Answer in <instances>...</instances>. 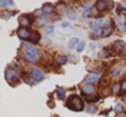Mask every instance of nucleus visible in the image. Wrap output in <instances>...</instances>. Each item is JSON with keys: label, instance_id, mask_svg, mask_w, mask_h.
Wrapping results in <instances>:
<instances>
[{"label": "nucleus", "instance_id": "ddd939ff", "mask_svg": "<svg viewBox=\"0 0 126 117\" xmlns=\"http://www.w3.org/2000/svg\"><path fill=\"white\" fill-rule=\"evenodd\" d=\"M23 52H27V54H32V55H37V49L33 46V45H28L23 49Z\"/></svg>", "mask_w": 126, "mask_h": 117}, {"label": "nucleus", "instance_id": "bb28decb", "mask_svg": "<svg viewBox=\"0 0 126 117\" xmlns=\"http://www.w3.org/2000/svg\"><path fill=\"white\" fill-rule=\"evenodd\" d=\"M92 13H93V12H92V11H91V9H89V10H86V11L82 12V16H83L84 18H87V17H91V16H92Z\"/></svg>", "mask_w": 126, "mask_h": 117}, {"label": "nucleus", "instance_id": "ea45409f", "mask_svg": "<svg viewBox=\"0 0 126 117\" xmlns=\"http://www.w3.org/2000/svg\"><path fill=\"white\" fill-rule=\"evenodd\" d=\"M118 117H125V116H124V115H119Z\"/></svg>", "mask_w": 126, "mask_h": 117}, {"label": "nucleus", "instance_id": "20e7f679", "mask_svg": "<svg viewBox=\"0 0 126 117\" xmlns=\"http://www.w3.org/2000/svg\"><path fill=\"white\" fill-rule=\"evenodd\" d=\"M33 22V16L32 15H22L20 17V23L22 27H27Z\"/></svg>", "mask_w": 126, "mask_h": 117}, {"label": "nucleus", "instance_id": "aec40b11", "mask_svg": "<svg viewBox=\"0 0 126 117\" xmlns=\"http://www.w3.org/2000/svg\"><path fill=\"white\" fill-rule=\"evenodd\" d=\"M91 7H92V2H91V1H86L84 4L81 5V11L83 12V11H86V10H89Z\"/></svg>", "mask_w": 126, "mask_h": 117}, {"label": "nucleus", "instance_id": "f704fd0d", "mask_svg": "<svg viewBox=\"0 0 126 117\" xmlns=\"http://www.w3.org/2000/svg\"><path fill=\"white\" fill-rule=\"evenodd\" d=\"M70 26H71V25H70L69 22H61V27H63V28H69Z\"/></svg>", "mask_w": 126, "mask_h": 117}, {"label": "nucleus", "instance_id": "4be33fe9", "mask_svg": "<svg viewBox=\"0 0 126 117\" xmlns=\"http://www.w3.org/2000/svg\"><path fill=\"white\" fill-rule=\"evenodd\" d=\"M56 93H58V96H59V99H65V90H64L63 88L58 87V89H56Z\"/></svg>", "mask_w": 126, "mask_h": 117}, {"label": "nucleus", "instance_id": "a211bd4d", "mask_svg": "<svg viewBox=\"0 0 126 117\" xmlns=\"http://www.w3.org/2000/svg\"><path fill=\"white\" fill-rule=\"evenodd\" d=\"M121 73V67H119V66H116V67H114L113 68V71H111V77H118L119 75Z\"/></svg>", "mask_w": 126, "mask_h": 117}, {"label": "nucleus", "instance_id": "58836bf2", "mask_svg": "<svg viewBox=\"0 0 126 117\" xmlns=\"http://www.w3.org/2000/svg\"><path fill=\"white\" fill-rule=\"evenodd\" d=\"M6 1H7V5H10V6L14 5V1H12V0H6Z\"/></svg>", "mask_w": 126, "mask_h": 117}, {"label": "nucleus", "instance_id": "7ed1b4c3", "mask_svg": "<svg viewBox=\"0 0 126 117\" xmlns=\"http://www.w3.org/2000/svg\"><path fill=\"white\" fill-rule=\"evenodd\" d=\"M31 75H32V77L34 79V82H41L44 78V75L42 73V71L39 68H37V67L31 68Z\"/></svg>", "mask_w": 126, "mask_h": 117}, {"label": "nucleus", "instance_id": "473e14b6", "mask_svg": "<svg viewBox=\"0 0 126 117\" xmlns=\"http://www.w3.org/2000/svg\"><path fill=\"white\" fill-rule=\"evenodd\" d=\"M87 101H98L99 100V96H93V98H86Z\"/></svg>", "mask_w": 126, "mask_h": 117}, {"label": "nucleus", "instance_id": "9d476101", "mask_svg": "<svg viewBox=\"0 0 126 117\" xmlns=\"http://www.w3.org/2000/svg\"><path fill=\"white\" fill-rule=\"evenodd\" d=\"M38 55H32V54H27V52H23V59L27 61V62H30V64H34L38 59Z\"/></svg>", "mask_w": 126, "mask_h": 117}, {"label": "nucleus", "instance_id": "dca6fc26", "mask_svg": "<svg viewBox=\"0 0 126 117\" xmlns=\"http://www.w3.org/2000/svg\"><path fill=\"white\" fill-rule=\"evenodd\" d=\"M37 23H38V26L39 27H42V26H45L47 23H48V17H39V18H37Z\"/></svg>", "mask_w": 126, "mask_h": 117}, {"label": "nucleus", "instance_id": "6ab92c4d", "mask_svg": "<svg viewBox=\"0 0 126 117\" xmlns=\"http://www.w3.org/2000/svg\"><path fill=\"white\" fill-rule=\"evenodd\" d=\"M54 32H55V27H54V25H51V26H48L47 27V29H45V34L47 36H51V34H54Z\"/></svg>", "mask_w": 126, "mask_h": 117}, {"label": "nucleus", "instance_id": "2eb2a0df", "mask_svg": "<svg viewBox=\"0 0 126 117\" xmlns=\"http://www.w3.org/2000/svg\"><path fill=\"white\" fill-rule=\"evenodd\" d=\"M92 36L93 37H102L103 36V28L99 27V28H95L92 31Z\"/></svg>", "mask_w": 126, "mask_h": 117}, {"label": "nucleus", "instance_id": "1a4fd4ad", "mask_svg": "<svg viewBox=\"0 0 126 117\" xmlns=\"http://www.w3.org/2000/svg\"><path fill=\"white\" fill-rule=\"evenodd\" d=\"M82 94L86 95V94H92L93 91H94V87L92 85V84H89V83H86L84 85H82Z\"/></svg>", "mask_w": 126, "mask_h": 117}, {"label": "nucleus", "instance_id": "f257e3e1", "mask_svg": "<svg viewBox=\"0 0 126 117\" xmlns=\"http://www.w3.org/2000/svg\"><path fill=\"white\" fill-rule=\"evenodd\" d=\"M66 107H69L70 110H74V111H82L84 109V105L83 101L81 100V98H79L76 95H72L66 101Z\"/></svg>", "mask_w": 126, "mask_h": 117}, {"label": "nucleus", "instance_id": "a878e982", "mask_svg": "<svg viewBox=\"0 0 126 117\" xmlns=\"http://www.w3.org/2000/svg\"><path fill=\"white\" fill-rule=\"evenodd\" d=\"M23 80H25L27 84H30V85H32V84L34 83V79H33V77H25V78H23Z\"/></svg>", "mask_w": 126, "mask_h": 117}, {"label": "nucleus", "instance_id": "e433bc0d", "mask_svg": "<svg viewBox=\"0 0 126 117\" xmlns=\"http://www.w3.org/2000/svg\"><path fill=\"white\" fill-rule=\"evenodd\" d=\"M94 48H95V44H94V43H91V44H89V49H91V50H93Z\"/></svg>", "mask_w": 126, "mask_h": 117}, {"label": "nucleus", "instance_id": "393cba45", "mask_svg": "<svg viewBox=\"0 0 126 117\" xmlns=\"http://www.w3.org/2000/svg\"><path fill=\"white\" fill-rule=\"evenodd\" d=\"M67 12H69V11H67L66 5H65V4H61V5H60V13H66V15H67Z\"/></svg>", "mask_w": 126, "mask_h": 117}, {"label": "nucleus", "instance_id": "c756f323", "mask_svg": "<svg viewBox=\"0 0 126 117\" xmlns=\"http://www.w3.org/2000/svg\"><path fill=\"white\" fill-rule=\"evenodd\" d=\"M95 107L93 106V105H89L88 106V109H87V112H89V114H95Z\"/></svg>", "mask_w": 126, "mask_h": 117}, {"label": "nucleus", "instance_id": "6e6552de", "mask_svg": "<svg viewBox=\"0 0 126 117\" xmlns=\"http://www.w3.org/2000/svg\"><path fill=\"white\" fill-rule=\"evenodd\" d=\"M79 44H80V39L77 38V37H74V38H71L70 40H69V43H67V48H69L70 50H74V49L77 48Z\"/></svg>", "mask_w": 126, "mask_h": 117}, {"label": "nucleus", "instance_id": "0eeeda50", "mask_svg": "<svg viewBox=\"0 0 126 117\" xmlns=\"http://www.w3.org/2000/svg\"><path fill=\"white\" fill-rule=\"evenodd\" d=\"M95 6H97L98 11H107L108 10V2L105 0H97Z\"/></svg>", "mask_w": 126, "mask_h": 117}, {"label": "nucleus", "instance_id": "f3484780", "mask_svg": "<svg viewBox=\"0 0 126 117\" xmlns=\"http://www.w3.org/2000/svg\"><path fill=\"white\" fill-rule=\"evenodd\" d=\"M5 77H6V79H7V82H10V80H11V78H18V76H17L15 72L6 71V73H5Z\"/></svg>", "mask_w": 126, "mask_h": 117}, {"label": "nucleus", "instance_id": "4468645a", "mask_svg": "<svg viewBox=\"0 0 126 117\" xmlns=\"http://www.w3.org/2000/svg\"><path fill=\"white\" fill-rule=\"evenodd\" d=\"M67 60H69L67 56H65V55H63V54L56 56V62H58L59 65H65V64L67 62Z\"/></svg>", "mask_w": 126, "mask_h": 117}, {"label": "nucleus", "instance_id": "c9c22d12", "mask_svg": "<svg viewBox=\"0 0 126 117\" xmlns=\"http://www.w3.org/2000/svg\"><path fill=\"white\" fill-rule=\"evenodd\" d=\"M67 59H69V60H70V61H72V62H75V61H76V60H75V59H76V57H75V56H74V55H70V56H67Z\"/></svg>", "mask_w": 126, "mask_h": 117}, {"label": "nucleus", "instance_id": "f03ea898", "mask_svg": "<svg viewBox=\"0 0 126 117\" xmlns=\"http://www.w3.org/2000/svg\"><path fill=\"white\" fill-rule=\"evenodd\" d=\"M17 36L23 40H30L31 39V32L27 27H21L17 31Z\"/></svg>", "mask_w": 126, "mask_h": 117}, {"label": "nucleus", "instance_id": "72a5a7b5", "mask_svg": "<svg viewBox=\"0 0 126 117\" xmlns=\"http://www.w3.org/2000/svg\"><path fill=\"white\" fill-rule=\"evenodd\" d=\"M5 6H7V1H6V0H0V7L2 9V7H5Z\"/></svg>", "mask_w": 126, "mask_h": 117}, {"label": "nucleus", "instance_id": "cd10ccee", "mask_svg": "<svg viewBox=\"0 0 126 117\" xmlns=\"http://www.w3.org/2000/svg\"><path fill=\"white\" fill-rule=\"evenodd\" d=\"M98 55H99V57H100V59H104V57H107V55H108V51H107V49H103V50H102V51H100Z\"/></svg>", "mask_w": 126, "mask_h": 117}, {"label": "nucleus", "instance_id": "2f4dec72", "mask_svg": "<svg viewBox=\"0 0 126 117\" xmlns=\"http://www.w3.org/2000/svg\"><path fill=\"white\" fill-rule=\"evenodd\" d=\"M43 13H44V12H43V10H36V11H34V15H36V16H38V18H39V17H42Z\"/></svg>", "mask_w": 126, "mask_h": 117}, {"label": "nucleus", "instance_id": "5701e85b", "mask_svg": "<svg viewBox=\"0 0 126 117\" xmlns=\"http://www.w3.org/2000/svg\"><path fill=\"white\" fill-rule=\"evenodd\" d=\"M123 45H124V43H123L121 40H116V41H114V43H113V48H115L116 50L121 49V48H123Z\"/></svg>", "mask_w": 126, "mask_h": 117}, {"label": "nucleus", "instance_id": "f8f14e48", "mask_svg": "<svg viewBox=\"0 0 126 117\" xmlns=\"http://www.w3.org/2000/svg\"><path fill=\"white\" fill-rule=\"evenodd\" d=\"M111 34V27H110V22L105 23V28H103V37H109Z\"/></svg>", "mask_w": 126, "mask_h": 117}, {"label": "nucleus", "instance_id": "4c0bfd02", "mask_svg": "<svg viewBox=\"0 0 126 117\" xmlns=\"http://www.w3.org/2000/svg\"><path fill=\"white\" fill-rule=\"evenodd\" d=\"M121 88H123L124 90H126V79H125V82H124V83L121 84Z\"/></svg>", "mask_w": 126, "mask_h": 117}, {"label": "nucleus", "instance_id": "39448f33", "mask_svg": "<svg viewBox=\"0 0 126 117\" xmlns=\"http://www.w3.org/2000/svg\"><path fill=\"white\" fill-rule=\"evenodd\" d=\"M115 22H116V25H118L119 32H120V33H125L126 32V25L124 23L123 18H121V17H116V18H115Z\"/></svg>", "mask_w": 126, "mask_h": 117}, {"label": "nucleus", "instance_id": "423d86ee", "mask_svg": "<svg viewBox=\"0 0 126 117\" xmlns=\"http://www.w3.org/2000/svg\"><path fill=\"white\" fill-rule=\"evenodd\" d=\"M98 79H99V73H97V72H91V73L86 77V82L89 83V84H92V83L97 82Z\"/></svg>", "mask_w": 126, "mask_h": 117}, {"label": "nucleus", "instance_id": "c85d7f7f", "mask_svg": "<svg viewBox=\"0 0 126 117\" xmlns=\"http://www.w3.org/2000/svg\"><path fill=\"white\" fill-rule=\"evenodd\" d=\"M124 110V105L121 104V103H119V104H116V106H115V111H123Z\"/></svg>", "mask_w": 126, "mask_h": 117}, {"label": "nucleus", "instance_id": "412c9836", "mask_svg": "<svg viewBox=\"0 0 126 117\" xmlns=\"http://www.w3.org/2000/svg\"><path fill=\"white\" fill-rule=\"evenodd\" d=\"M84 48H86V41L82 40V41H80V44L77 45V48H76V51L77 52H82L84 50Z\"/></svg>", "mask_w": 126, "mask_h": 117}, {"label": "nucleus", "instance_id": "b1692460", "mask_svg": "<svg viewBox=\"0 0 126 117\" xmlns=\"http://www.w3.org/2000/svg\"><path fill=\"white\" fill-rule=\"evenodd\" d=\"M66 16H67V18H69V20L74 21V20H76V16H77V15H76V12H75V11H69Z\"/></svg>", "mask_w": 126, "mask_h": 117}, {"label": "nucleus", "instance_id": "9b49d317", "mask_svg": "<svg viewBox=\"0 0 126 117\" xmlns=\"http://www.w3.org/2000/svg\"><path fill=\"white\" fill-rule=\"evenodd\" d=\"M43 12L44 13H47V15H51L53 13V11H54V6L51 5V4H44L42 7Z\"/></svg>", "mask_w": 126, "mask_h": 117}, {"label": "nucleus", "instance_id": "7c9ffc66", "mask_svg": "<svg viewBox=\"0 0 126 117\" xmlns=\"http://www.w3.org/2000/svg\"><path fill=\"white\" fill-rule=\"evenodd\" d=\"M120 89H123V88H121V85H120V84H115V85H114V88H113V91L118 93Z\"/></svg>", "mask_w": 126, "mask_h": 117}]
</instances>
